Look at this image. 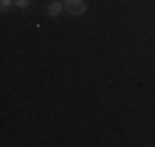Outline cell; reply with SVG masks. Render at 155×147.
<instances>
[{
  "instance_id": "277c9868",
  "label": "cell",
  "mask_w": 155,
  "mask_h": 147,
  "mask_svg": "<svg viewBox=\"0 0 155 147\" xmlns=\"http://www.w3.org/2000/svg\"><path fill=\"white\" fill-rule=\"evenodd\" d=\"M15 5V0H0V8H3V10H10Z\"/></svg>"
},
{
  "instance_id": "5b68a950",
  "label": "cell",
  "mask_w": 155,
  "mask_h": 147,
  "mask_svg": "<svg viewBox=\"0 0 155 147\" xmlns=\"http://www.w3.org/2000/svg\"><path fill=\"white\" fill-rule=\"evenodd\" d=\"M62 3H64V0H62Z\"/></svg>"
},
{
  "instance_id": "3957f363",
  "label": "cell",
  "mask_w": 155,
  "mask_h": 147,
  "mask_svg": "<svg viewBox=\"0 0 155 147\" xmlns=\"http://www.w3.org/2000/svg\"><path fill=\"white\" fill-rule=\"evenodd\" d=\"M32 5V0H15V8H20V10H27Z\"/></svg>"
},
{
  "instance_id": "6da1fadb",
  "label": "cell",
  "mask_w": 155,
  "mask_h": 147,
  "mask_svg": "<svg viewBox=\"0 0 155 147\" xmlns=\"http://www.w3.org/2000/svg\"><path fill=\"white\" fill-rule=\"evenodd\" d=\"M64 10L69 15H84L86 12V3L84 0H64Z\"/></svg>"
},
{
  "instance_id": "7a4b0ae2",
  "label": "cell",
  "mask_w": 155,
  "mask_h": 147,
  "mask_svg": "<svg viewBox=\"0 0 155 147\" xmlns=\"http://www.w3.org/2000/svg\"><path fill=\"white\" fill-rule=\"evenodd\" d=\"M62 10H64V3H62V0H54V3L47 5V15H49V17H57Z\"/></svg>"
}]
</instances>
